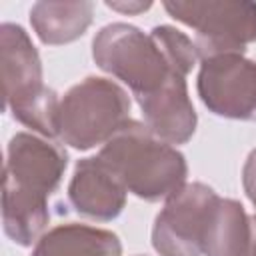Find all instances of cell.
<instances>
[{
	"mask_svg": "<svg viewBox=\"0 0 256 256\" xmlns=\"http://www.w3.org/2000/svg\"><path fill=\"white\" fill-rule=\"evenodd\" d=\"M196 90L212 114L256 122V60L244 54L202 60Z\"/></svg>",
	"mask_w": 256,
	"mask_h": 256,
	"instance_id": "8",
	"label": "cell"
},
{
	"mask_svg": "<svg viewBox=\"0 0 256 256\" xmlns=\"http://www.w3.org/2000/svg\"><path fill=\"white\" fill-rule=\"evenodd\" d=\"M126 194L128 190L98 156L76 162L68 200L78 214L102 222L114 220L126 206Z\"/></svg>",
	"mask_w": 256,
	"mask_h": 256,
	"instance_id": "9",
	"label": "cell"
},
{
	"mask_svg": "<svg viewBox=\"0 0 256 256\" xmlns=\"http://www.w3.org/2000/svg\"><path fill=\"white\" fill-rule=\"evenodd\" d=\"M218 194L202 184H184L172 194L152 226V246L160 256H204Z\"/></svg>",
	"mask_w": 256,
	"mask_h": 256,
	"instance_id": "7",
	"label": "cell"
},
{
	"mask_svg": "<svg viewBox=\"0 0 256 256\" xmlns=\"http://www.w3.org/2000/svg\"><path fill=\"white\" fill-rule=\"evenodd\" d=\"M242 186L248 200L256 206V148L248 154L244 168H242Z\"/></svg>",
	"mask_w": 256,
	"mask_h": 256,
	"instance_id": "14",
	"label": "cell"
},
{
	"mask_svg": "<svg viewBox=\"0 0 256 256\" xmlns=\"http://www.w3.org/2000/svg\"><path fill=\"white\" fill-rule=\"evenodd\" d=\"M0 68L4 110L44 138L58 136V94L44 84L40 54L18 24L0 26Z\"/></svg>",
	"mask_w": 256,
	"mask_h": 256,
	"instance_id": "4",
	"label": "cell"
},
{
	"mask_svg": "<svg viewBox=\"0 0 256 256\" xmlns=\"http://www.w3.org/2000/svg\"><path fill=\"white\" fill-rule=\"evenodd\" d=\"M166 12L190 26L200 60L222 54H244L256 40V2L250 0H192L164 2Z\"/></svg>",
	"mask_w": 256,
	"mask_h": 256,
	"instance_id": "6",
	"label": "cell"
},
{
	"mask_svg": "<svg viewBox=\"0 0 256 256\" xmlns=\"http://www.w3.org/2000/svg\"><path fill=\"white\" fill-rule=\"evenodd\" d=\"M94 4L80 2H36L30 8V24L42 44L60 46L78 40L92 24Z\"/></svg>",
	"mask_w": 256,
	"mask_h": 256,
	"instance_id": "12",
	"label": "cell"
},
{
	"mask_svg": "<svg viewBox=\"0 0 256 256\" xmlns=\"http://www.w3.org/2000/svg\"><path fill=\"white\" fill-rule=\"evenodd\" d=\"M106 6L112 10L124 12V14H138V12L148 10L152 6V2H106Z\"/></svg>",
	"mask_w": 256,
	"mask_h": 256,
	"instance_id": "15",
	"label": "cell"
},
{
	"mask_svg": "<svg viewBox=\"0 0 256 256\" xmlns=\"http://www.w3.org/2000/svg\"><path fill=\"white\" fill-rule=\"evenodd\" d=\"M98 158L128 192L146 202L168 200L188 176L184 154L132 118L100 148Z\"/></svg>",
	"mask_w": 256,
	"mask_h": 256,
	"instance_id": "3",
	"label": "cell"
},
{
	"mask_svg": "<svg viewBox=\"0 0 256 256\" xmlns=\"http://www.w3.org/2000/svg\"><path fill=\"white\" fill-rule=\"evenodd\" d=\"M68 154L44 136L16 132L6 148L2 182V224L6 236L32 246L50 220L48 198L60 186Z\"/></svg>",
	"mask_w": 256,
	"mask_h": 256,
	"instance_id": "2",
	"label": "cell"
},
{
	"mask_svg": "<svg viewBox=\"0 0 256 256\" xmlns=\"http://www.w3.org/2000/svg\"><path fill=\"white\" fill-rule=\"evenodd\" d=\"M252 242V218L232 198H218L204 256H244Z\"/></svg>",
	"mask_w": 256,
	"mask_h": 256,
	"instance_id": "13",
	"label": "cell"
},
{
	"mask_svg": "<svg viewBox=\"0 0 256 256\" xmlns=\"http://www.w3.org/2000/svg\"><path fill=\"white\" fill-rule=\"evenodd\" d=\"M32 256H122V242L106 228L68 222L44 232Z\"/></svg>",
	"mask_w": 256,
	"mask_h": 256,
	"instance_id": "11",
	"label": "cell"
},
{
	"mask_svg": "<svg viewBox=\"0 0 256 256\" xmlns=\"http://www.w3.org/2000/svg\"><path fill=\"white\" fill-rule=\"evenodd\" d=\"M144 124L168 144H184L192 138L198 116L188 96L186 76H172L156 94L136 100Z\"/></svg>",
	"mask_w": 256,
	"mask_h": 256,
	"instance_id": "10",
	"label": "cell"
},
{
	"mask_svg": "<svg viewBox=\"0 0 256 256\" xmlns=\"http://www.w3.org/2000/svg\"><path fill=\"white\" fill-rule=\"evenodd\" d=\"M130 96L120 84L88 76L60 100L58 138L76 150L104 146L130 120Z\"/></svg>",
	"mask_w": 256,
	"mask_h": 256,
	"instance_id": "5",
	"label": "cell"
},
{
	"mask_svg": "<svg viewBox=\"0 0 256 256\" xmlns=\"http://www.w3.org/2000/svg\"><path fill=\"white\" fill-rule=\"evenodd\" d=\"M244 256H256V240H254V238H252V242H250V248H248V252H246Z\"/></svg>",
	"mask_w": 256,
	"mask_h": 256,
	"instance_id": "16",
	"label": "cell"
},
{
	"mask_svg": "<svg viewBox=\"0 0 256 256\" xmlns=\"http://www.w3.org/2000/svg\"><path fill=\"white\" fill-rule=\"evenodd\" d=\"M96 66L122 80L136 100L156 94L172 76H188L200 60L194 40L174 26L140 28L114 22L100 28L92 40Z\"/></svg>",
	"mask_w": 256,
	"mask_h": 256,
	"instance_id": "1",
	"label": "cell"
}]
</instances>
